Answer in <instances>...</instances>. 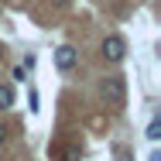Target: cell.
<instances>
[{"label":"cell","instance_id":"8","mask_svg":"<svg viewBox=\"0 0 161 161\" xmlns=\"http://www.w3.org/2000/svg\"><path fill=\"white\" fill-rule=\"evenodd\" d=\"M147 161H161V154H158V151H154V154H151V158H147Z\"/></svg>","mask_w":161,"mask_h":161},{"label":"cell","instance_id":"10","mask_svg":"<svg viewBox=\"0 0 161 161\" xmlns=\"http://www.w3.org/2000/svg\"><path fill=\"white\" fill-rule=\"evenodd\" d=\"M0 58H3V48H0Z\"/></svg>","mask_w":161,"mask_h":161},{"label":"cell","instance_id":"7","mask_svg":"<svg viewBox=\"0 0 161 161\" xmlns=\"http://www.w3.org/2000/svg\"><path fill=\"white\" fill-rule=\"evenodd\" d=\"M3 141H7V127L0 124V144H3Z\"/></svg>","mask_w":161,"mask_h":161},{"label":"cell","instance_id":"6","mask_svg":"<svg viewBox=\"0 0 161 161\" xmlns=\"http://www.w3.org/2000/svg\"><path fill=\"white\" fill-rule=\"evenodd\" d=\"M58 154H62V161H79V151L75 147H62Z\"/></svg>","mask_w":161,"mask_h":161},{"label":"cell","instance_id":"3","mask_svg":"<svg viewBox=\"0 0 161 161\" xmlns=\"http://www.w3.org/2000/svg\"><path fill=\"white\" fill-rule=\"evenodd\" d=\"M75 62H79V52H75L72 45H62V48H55V65H58L62 72L75 69Z\"/></svg>","mask_w":161,"mask_h":161},{"label":"cell","instance_id":"2","mask_svg":"<svg viewBox=\"0 0 161 161\" xmlns=\"http://www.w3.org/2000/svg\"><path fill=\"white\" fill-rule=\"evenodd\" d=\"M124 55H127L124 38H120V34H106V38H103V58L117 65V62H124Z\"/></svg>","mask_w":161,"mask_h":161},{"label":"cell","instance_id":"5","mask_svg":"<svg viewBox=\"0 0 161 161\" xmlns=\"http://www.w3.org/2000/svg\"><path fill=\"white\" fill-rule=\"evenodd\" d=\"M161 137V120H151V127H147V141H158Z\"/></svg>","mask_w":161,"mask_h":161},{"label":"cell","instance_id":"1","mask_svg":"<svg viewBox=\"0 0 161 161\" xmlns=\"http://www.w3.org/2000/svg\"><path fill=\"white\" fill-rule=\"evenodd\" d=\"M103 99L110 103V106H124L127 103V82H124V75H110V79H103Z\"/></svg>","mask_w":161,"mask_h":161},{"label":"cell","instance_id":"4","mask_svg":"<svg viewBox=\"0 0 161 161\" xmlns=\"http://www.w3.org/2000/svg\"><path fill=\"white\" fill-rule=\"evenodd\" d=\"M7 106H14V89L7 82H0V110H7Z\"/></svg>","mask_w":161,"mask_h":161},{"label":"cell","instance_id":"9","mask_svg":"<svg viewBox=\"0 0 161 161\" xmlns=\"http://www.w3.org/2000/svg\"><path fill=\"white\" fill-rule=\"evenodd\" d=\"M117 161H134V158H130V154H120V158H117Z\"/></svg>","mask_w":161,"mask_h":161}]
</instances>
